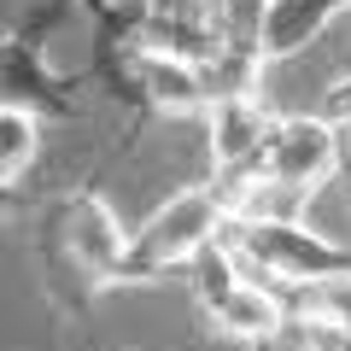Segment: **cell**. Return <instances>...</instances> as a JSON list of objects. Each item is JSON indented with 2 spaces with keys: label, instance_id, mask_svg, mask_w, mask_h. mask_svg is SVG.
Masks as SVG:
<instances>
[{
  "label": "cell",
  "instance_id": "9",
  "mask_svg": "<svg viewBox=\"0 0 351 351\" xmlns=\"http://www.w3.org/2000/svg\"><path fill=\"white\" fill-rule=\"evenodd\" d=\"M36 152H41V117L0 100V182H18L36 164Z\"/></svg>",
  "mask_w": 351,
  "mask_h": 351
},
{
  "label": "cell",
  "instance_id": "13",
  "mask_svg": "<svg viewBox=\"0 0 351 351\" xmlns=\"http://www.w3.org/2000/svg\"><path fill=\"white\" fill-rule=\"evenodd\" d=\"M339 158H346V170H351V129H339Z\"/></svg>",
  "mask_w": 351,
  "mask_h": 351
},
{
  "label": "cell",
  "instance_id": "8",
  "mask_svg": "<svg viewBox=\"0 0 351 351\" xmlns=\"http://www.w3.org/2000/svg\"><path fill=\"white\" fill-rule=\"evenodd\" d=\"M346 12H351V0H263L258 24H252V41H258L263 64H276V59L304 53L334 18H346Z\"/></svg>",
  "mask_w": 351,
  "mask_h": 351
},
{
  "label": "cell",
  "instance_id": "4",
  "mask_svg": "<svg viewBox=\"0 0 351 351\" xmlns=\"http://www.w3.org/2000/svg\"><path fill=\"white\" fill-rule=\"evenodd\" d=\"M59 24H64V0H53V6H36L29 18H18L0 36V100L24 106L36 117H76L82 112V100H76L82 76H59L47 64V36Z\"/></svg>",
  "mask_w": 351,
  "mask_h": 351
},
{
  "label": "cell",
  "instance_id": "11",
  "mask_svg": "<svg viewBox=\"0 0 351 351\" xmlns=\"http://www.w3.org/2000/svg\"><path fill=\"white\" fill-rule=\"evenodd\" d=\"M293 334L304 351H351V322H328V316H293Z\"/></svg>",
  "mask_w": 351,
  "mask_h": 351
},
{
  "label": "cell",
  "instance_id": "10",
  "mask_svg": "<svg viewBox=\"0 0 351 351\" xmlns=\"http://www.w3.org/2000/svg\"><path fill=\"white\" fill-rule=\"evenodd\" d=\"M293 316H328V322H351V276L311 281V287H287Z\"/></svg>",
  "mask_w": 351,
  "mask_h": 351
},
{
  "label": "cell",
  "instance_id": "2",
  "mask_svg": "<svg viewBox=\"0 0 351 351\" xmlns=\"http://www.w3.org/2000/svg\"><path fill=\"white\" fill-rule=\"evenodd\" d=\"M228 228V205L211 182L176 188L158 211L141 223V234H129V287L141 281H164L170 269H188L205 246H217Z\"/></svg>",
  "mask_w": 351,
  "mask_h": 351
},
{
  "label": "cell",
  "instance_id": "3",
  "mask_svg": "<svg viewBox=\"0 0 351 351\" xmlns=\"http://www.w3.org/2000/svg\"><path fill=\"white\" fill-rule=\"evenodd\" d=\"M223 246L246 263L258 281H281L287 287H311V281L351 276V246L328 234H311L304 223H228Z\"/></svg>",
  "mask_w": 351,
  "mask_h": 351
},
{
  "label": "cell",
  "instance_id": "1",
  "mask_svg": "<svg viewBox=\"0 0 351 351\" xmlns=\"http://www.w3.org/2000/svg\"><path fill=\"white\" fill-rule=\"evenodd\" d=\"M188 276H193V299H199L205 322L223 339H234V346H269L281 328H293L287 293H276L269 281H258L223 240L205 246L199 258L188 263Z\"/></svg>",
  "mask_w": 351,
  "mask_h": 351
},
{
  "label": "cell",
  "instance_id": "6",
  "mask_svg": "<svg viewBox=\"0 0 351 351\" xmlns=\"http://www.w3.org/2000/svg\"><path fill=\"white\" fill-rule=\"evenodd\" d=\"M339 129L328 117H276L269 141L258 152V176H281L299 188H322L328 176L339 170Z\"/></svg>",
  "mask_w": 351,
  "mask_h": 351
},
{
  "label": "cell",
  "instance_id": "12",
  "mask_svg": "<svg viewBox=\"0 0 351 351\" xmlns=\"http://www.w3.org/2000/svg\"><path fill=\"white\" fill-rule=\"evenodd\" d=\"M328 123H334V129H351V76H339V82L334 88H328Z\"/></svg>",
  "mask_w": 351,
  "mask_h": 351
},
{
  "label": "cell",
  "instance_id": "5",
  "mask_svg": "<svg viewBox=\"0 0 351 351\" xmlns=\"http://www.w3.org/2000/svg\"><path fill=\"white\" fill-rule=\"evenodd\" d=\"M59 246L71 258V269L82 276V287H129V228L117 223V211L94 188H76L71 199H59Z\"/></svg>",
  "mask_w": 351,
  "mask_h": 351
},
{
  "label": "cell",
  "instance_id": "7",
  "mask_svg": "<svg viewBox=\"0 0 351 351\" xmlns=\"http://www.w3.org/2000/svg\"><path fill=\"white\" fill-rule=\"evenodd\" d=\"M269 106L263 94H223L205 106V141H211V176H246L258 170V152L269 141Z\"/></svg>",
  "mask_w": 351,
  "mask_h": 351
}]
</instances>
